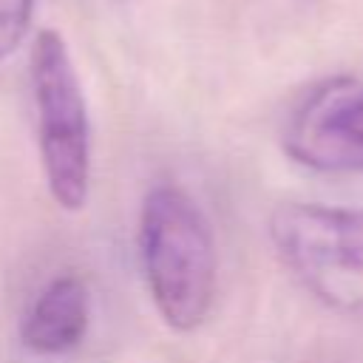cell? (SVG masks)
Here are the masks:
<instances>
[{"mask_svg": "<svg viewBox=\"0 0 363 363\" xmlns=\"http://www.w3.org/2000/svg\"><path fill=\"white\" fill-rule=\"evenodd\" d=\"M91 326V295L79 275H54L28 303L20 340L40 354H62L82 343Z\"/></svg>", "mask_w": 363, "mask_h": 363, "instance_id": "5", "label": "cell"}, {"mask_svg": "<svg viewBox=\"0 0 363 363\" xmlns=\"http://www.w3.org/2000/svg\"><path fill=\"white\" fill-rule=\"evenodd\" d=\"M292 162L320 173H363V79L329 77L306 91L284 125Z\"/></svg>", "mask_w": 363, "mask_h": 363, "instance_id": "4", "label": "cell"}, {"mask_svg": "<svg viewBox=\"0 0 363 363\" xmlns=\"http://www.w3.org/2000/svg\"><path fill=\"white\" fill-rule=\"evenodd\" d=\"M281 264L323 306L363 318V210L284 201L269 216Z\"/></svg>", "mask_w": 363, "mask_h": 363, "instance_id": "2", "label": "cell"}, {"mask_svg": "<svg viewBox=\"0 0 363 363\" xmlns=\"http://www.w3.org/2000/svg\"><path fill=\"white\" fill-rule=\"evenodd\" d=\"M28 77L45 187L57 207L82 210L91 190V122L71 51L57 31L34 37Z\"/></svg>", "mask_w": 363, "mask_h": 363, "instance_id": "3", "label": "cell"}, {"mask_svg": "<svg viewBox=\"0 0 363 363\" xmlns=\"http://www.w3.org/2000/svg\"><path fill=\"white\" fill-rule=\"evenodd\" d=\"M34 0H0V60L11 57L31 23Z\"/></svg>", "mask_w": 363, "mask_h": 363, "instance_id": "6", "label": "cell"}, {"mask_svg": "<svg viewBox=\"0 0 363 363\" xmlns=\"http://www.w3.org/2000/svg\"><path fill=\"white\" fill-rule=\"evenodd\" d=\"M136 255L147 295L173 332L199 329L218 289V247L199 201L179 184H153L139 207Z\"/></svg>", "mask_w": 363, "mask_h": 363, "instance_id": "1", "label": "cell"}]
</instances>
